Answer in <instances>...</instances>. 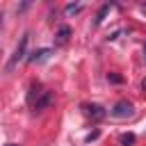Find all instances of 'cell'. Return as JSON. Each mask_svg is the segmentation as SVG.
<instances>
[{"label": "cell", "mask_w": 146, "mask_h": 146, "mask_svg": "<svg viewBox=\"0 0 146 146\" xmlns=\"http://www.w3.org/2000/svg\"><path fill=\"white\" fill-rule=\"evenodd\" d=\"M25 50H27V34H23L21 36V41H18V46H16V50H14V55L9 57V62H7V71H11L21 59H25Z\"/></svg>", "instance_id": "obj_1"}, {"label": "cell", "mask_w": 146, "mask_h": 146, "mask_svg": "<svg viewBox=\"0 0 146 146\" xmlns=\"http://www.w3.org/2000/svg\"><path fill=\"white\" fill-rule=\"evenodd\" d=\"M110 114H112L114 119H130V116L135 114V105L128 103V100H119V103L110 110Z\"/></svg>", "instance_id": "obj_2"}, {"label": "cell", "mask_w": 146, "mask_h": 146, "mask_svg": "<svg viewBox=\"0 0 146 146\" xmlns=\"http://www.w3.org/2000/svg\"><path fill=\"white\" fill-rule=\"evenodd\" d=\"M50 100H52V91H41V96L34 100V110L41 112L46 105H50Z\"/></svg>", "instance_id": "obj_3"}, {"label": "cell", "mask_w": 146, "mask_h": 146, "mask_svg": "<svg viewBox=\"0 0 146 146\" xmlns=\"http://www.w3.org/2000/svg\"><path fill=\"white\" fill-rule=\"evenodd\" d=\"M48 57H50V48H41V50H34V52L27 57V62H32V64H34V62H46Z\"/></svg>", "instance_id": "obj_4"}, {"label": "cell", "mask_w": 146, "mask_h": 146, "mask_svg": "<svg viewBox=\"0 0 146 146\" xmlns=\"http://www.w3.org/2000/svg\"><path fill=\"white\" fill-rule=\"evenodd\" d=\"M84 114L91 116V119H103L105 116V110L100 105H84Z\"/></svg>", "instance_id": "obj_5"}, {"label": "cell", "mask_w": 146, "mask_h": 146, "mask_svg": "<svg viewBox=\"0 0 146 146\" xmlns=\"http://www.w3.org/2000/svg\"><path fill=\"white\" fill-rule=\"evenodd\" d=\"M68 36H71V27L68 25H62L59 32H57V46H64L68 41Z\"/></svg>", "instance_id": "obj_6"}, {"label": "cell", "mask_w": 146, "mask_h": 146, "mask_svg": "<svg viewBox=\"0 0 146 146\" xmlns=\"http://www.w3.org/2000/svg\"><path fill=\"white\" fill-rule=\"evenodd\" d=\"M110 9H112V2H105V5L98 9V14H96V21H94V23H96V25H100V23H103V18L107 16V11H110Z\"/></svg>", "instance_id": "obj_7"}, {"label": "cell", "mask_w": 146, "mask_h": 146, "mask_svg": "<svg viewBox=\"0 0 146 146\" xmlns=\"http://www.w3.org/2000/svg\"><path fill=\"white\" fill-rule=\"evenodd\" d=\"M82 5H66V14H80Z\"/></svg>", "instance_id": "obj_8"}, {"label": "cell", "mask_w": 146, "mask_h": 146, "mask_svg": "<svg viewBox=\"0 0 146 146\" xmlns=\"http://www.w3.org/2000/svg\"><path fill=\"white\" fill-rule=\"evenodd\" d=\"M132 141H135V135H132V132L121 135V144H123V146H128V144H132Z\"/></svg>", "instance_id": "obj_9"}, {"label": "cell", "mask_w": 146, "mask_h": 146, "mask_svg": "<svg viewBox=\"0 0 146 146\" xmlns=\"http://www.w3.org/2000/svg\"><path fill=\"white\" fill-rule=\"evenodd\" d=\"M107 80H110V82H116V84H119V82H121V75H116V73H110V75H107Z\"/></svg>", "instance_id": "obj_10"}, {"label": "cell", "mask_w": 146, "mask_h": 146, "mask_svg": "<svg viewBox=\"0 0 146 146\" xmlns=\"http://www.w3.org/2000/svg\"><path fill=\"white\" fill-rule=\"evenodd\" d=\"M144 55H146V43H144Z\"/></svg>", "instance_id": "obj_11"}, {"label": "cell", "mask_w": 146, "mask_h": 146, "mask_svg": "<svg viewBox=\"0 0 146 146\" xmlns=\"http://www.w3.org/2000/svg\"><path fill=\"white\" fill-rule=\"evenodd\" d=\"M7 146H16V144H7Z\"/></svg>", "instance_id": "obj_12"}]
</instances>
